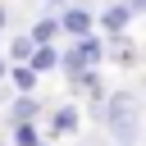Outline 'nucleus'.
I'll list each match as a JSON object with an SVG mask.
<instances>
[{
	"mask_svg": "<svg viewBox=\"0 0 146 146\" xmlns=\"http://www.w3.org/2000/svg\"><path fill=\"white\" fill-rule=\"evenodd\" d=\"M36 78H41V73H32L27 64H9V82H14V91H36Z\"/></svg>",
	"mask_w": 146,
	"mask_h": 146,
	"instance_id": "0eeeda50",
	"label": "nucleus"
},
{
	"mask_svg": "<svg viewBox=\"0 0 146 146\" xmlns=\"http://www.w3.org/2000/svg\"><path fill=\"white\" fill-rule=\"evenodd\" d=\"M14 146H41L36 141V123H14Z\"/></svg>",
	"mask_w": 146,
	"mask_h": 146,
	"instance_id": "9d476101",
	"label": "nucleus"
},
{
	"mask_svg": "<svg viewBox=\"0 0 146 146\" xmlns=\"http://www.w3.org/2000/svg\"><path fill=\"white\" fill-rule=\"evenodd\" d=\"M137 110H141V105H137L132 91H114V96L100 105V123H105L119 141H132V137H137Z\"/></svg>",
	"mask_w": 146,
	"mask_h": 146,
	"instance_id": "f257e3e1",
	"label": "nucleus"
},
{
	"mask_svg": "<svg viewBox=\"0 0 146 146\" xmlns=\"http://www.w3.org/2000/svg\"><path fill=\"white\" fill-rule=\"evenodd\" d=\"M36 114H41L36 96H32V91H18L14 105H9V123H36Z\"/></svg>",
	"mask_w": 146,
	"mask_h": 146,
	"instance_id": "7ed1b4c3",
	"label": "nucleus"
},
{
	"mask_svg": "<svg viewBox=\"0 0 146 146\" xmlns=\"http://www.w3.org/2000/svg\"><path fill=\"white\" fill-rule=\"evenodd\" d=\"M5 23H9V9H5V5H0V32H5Z\"/></svg>",
	"mask_w": 146,
	"mask_h": 146,
	"instance_id": "ddd939ff",
	"label": "nucleus"
},
{
	"mask_svg": "<svg viewBox=\"0 0 146 146\" xmlns=\"http://www.w3.org/2000/svg\"><path fill=\"white\" fill-rule=\"evenodd\" d=\"M32 50H36V41H32L27 32H23V36H14V41H9V64H27V59H32Z\"/></svg>",
	"mask_w": 146,
	"mask_h": 146,
	"instance_id": "6e6552de",
	"label": "nucleus"
},
{
	"mask_svg": "<svg viewBox=\"0 0 146 146\" xmlns=\"http://www.w3.org/2000/svg\"><path fill=\"white\" fill-rule=\"evenodd\" d=\"M46 5H68V0H46Z\"/></svg>",
	"mask_w": 146,
	"mask_h": 146,
	"instance_id": "4468645a",
	"label": "nucleus"
},
{
	"mask_svg": "<svg viewBox=\"0 0 146 146\" xmlns=\"http://www.w3.org/2000/svg\"><path fill=\"white\" fill-rule=\"evenodd\" d=\"M27 36H32L36 46H55V36H59V18H36Z\"/></svg>",
	"mask_w": 146,
	"mask_h": 146,
	"instance_id": "423d86ee",
	"label": "nucleus"
},
{
	"mask_svg": "<svg viewBox=\"0 0 146 146\" xmlns=\"http://www.w3.org/2000/svg\"><path fill=\"white\" fill-rule=\"evenodd\" d=\"M128 18H132V14L123 9V0H110V9L100 14V27H105V32H123V27H128Z\"/></svg>",
	"mask_w": 146,
	"mask_h": 146,
	"instance_id": "20e7f679",
	"label": "nucleus"
},
{
	"mask_svg": "<svg viewBox=\"0 0 146 146\" xmlns=\"http://www.w3.org/2000/svg\"><path fill=\"white\" fill-rule=\"evenodd\" d=\"M59 32H68V36H87V32H91V14H87L82 5H68V9L59 14Z\"/></svg>",
	"mask_w": 146,
	"mask_h": 146,
	"instance_id": "f03ea898",
	"label": "nucleus"
},
{
	"mask_svg": "<svg viewBox=\"0 0 146 146\" xmlns=\"http://www.w3.org/2000/svg\"><path fill=\"white\" fill-rule=\"evenodd\" d=\"M5 78H9V59L0 55V82H5Z\"/></svg>",
	"mask_w": 146,
	"mask_h": 146,
	"instance_id": "f8f14e48",
	"label": "nucleus"
},
{
	"mask_svg": "<svg viewBox=\"0 0 146 146\" xmlns=\"http://www.w3.org/2000/svg\"><path fill=\"white\" fill-rule=\"evenodd\" d=\"M123 9L128 14H146V0H123Z\"/></svg>",
	"mask_w": 146,
	"mask_h": 146,
	"instance_id": "9b49d317",
	"label": "nucleus"
},
{
	"mask_svg": "<svg viewBox=\"0 0 146 146\" xmlns=\"http://www.w3.org/2000/svg\"><path fill=\"white\" fill-rule=\"evenodd\" d=\"M0 146H14V141H0Z\"/></svg>",
	"mask_w": 146,
	"mask_h": 146,
	"instance_id": "2eb2a0df",
	"label": "nucleus"
},
{
	"mask_svg": "<svg viewBox=\"0 0 146 146\" xmlns=\"http://www.w3.org/2000/svg\"><path fill=\"white\" fill-rule=\"evenodd\" d=\"M73 128H78V110L73 105H59L50 114V132H73Z\"/></svg>",
	"mask_w": 146,
	"mask_h": 146,
	"instance_id": "1a4fd4ad",
	"label": "nucleus"
},
{
	"mask_svg": "<svg viewBox=\"0 0 146 146\" xmlns=\"http://www.w3.org/2000/svg\"><path fill=\"white\" fill-rule=\"evenodd\" d=\"M27 68H32V73H50V68H59V50H55V46H36L32 59H27Z\"/></svg>",
	"mask_w": 146,
	"mask_h": 146,
	"instance_id": "39448f33",
	"label": "nucleus"
}]
</instances>
